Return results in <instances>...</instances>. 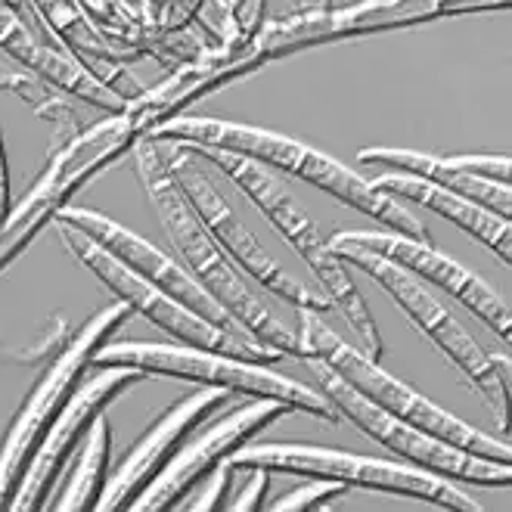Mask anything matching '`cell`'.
<instances>
[{"instance_id": "6da1fadb", "label": "cell", "mask_w": 512, "mask_h": 512, "mask_svg": "<svg viewBox=\"0 0 512 512\" xmlns=\"http://www.w3.org/2000/svg\"><path fill=\"white\" fill-rule=\"evenodd\" d=\"M134 162H137L140 184L149 202H153L168 239L180 252V258H184V267L193 274V280L212 295L255 342L277 348L283 357H301L298 336L286 323H280L277 314L249 289L243 270L227 258V252L215 243V236L208 233V227L193 212L190 199L184 196V190H180L177 177L171 171L168 143L156 137H140L134 146Z\"/></svg>"}, {"instance_id": "7a4b0ae2", "label": "cell", "mask_w": 512, "mask_h": 512, "mask_svg": "<svg viewBox=\"0 0 512 512\" xmlns=\"http://www.w3.org/2000/svg\"><path fill=\"white\" fill-rule=\"evenodd\" d=\"M149 137L165 140V143H190V146H218L239 153L246 159H255L274 171L295 174L301 180H308L311 187L329 193L339 199L342 205L357 208L360 215H367L379 224H385L391 233H401L410 239H429V230L419 224L407 208L379 193L370 180L354 174L333 156L320 153V149L298 143L286 134L264 131L255 125H236L224 122V118H205V115H174L165 125L149 131Z\"/></svg>"}, {"instance_id": "3957f363", "label": "cell", "mask_w": 512, "mask_h": 512, "mask_svg": "<svg viewBox=\"0 0 512 512\" xmlns=\"http://www.w3.org/2000/svg\"><path fill=\"white\" fill-rule=\"evenodd\" d=\"M190 153H196L202 162L215 165L227 180L246 193V199L258 208V212L274 224L286 243L305 258V264L311 267V274L323 283L333 308L342 311V317L348 320V326L354 329L357 345L367 357L379 360L382 357V339L376 320L367 308L364 295L354 286V280L348 277V264L336 258V252L329 249V239H323L317 221L298 205V199L280 184V180L270 174L267 165L246 159L239 153H230V149H218V146H190L184 143Z\"/></svg>"}, {"instance_id": "277c9868", "label": "cell", "mask_w": 512, "mask_h": 512, "mask_svg": "<svg viewBox=\"0 0 512 512\" xmlns=\"http://www.w3.org/2000/svg\"><path fill=\"white\" fill-rule=\"evenodd\" d=\"M137 140L140 134L131 128L125 112L100 115L75 134H59L41 177L0 221V274L35 243V236L56 221L63 208H69L81 187L125 153H134Z\"/></svg>"}, {"instance_id": "5b68a950", "label": "cell", "mask_w": 512, "mask_h": 512, "mask_svg": "<svg viewBox=\"0 0 512 512\" xmlns=\"http://www.w3.org/2000/svg\"><path fill=\"white\" fill-rule=\"evenodd\" d=\"M298 320H301V333H295V336L301 345V360L305 357L323 360L326 367H333L370 404L388 410L391 416L404 419V423H413L416 429H423V432H429L447 444H454L460 450H469V454H475V457L512 463L509 441L494 438L488 432L463 423L460 416L447 413L444 407L429 401L423 391H416L407 382L385 373L379 367V360L367 357L360 348L348 345L339 333H333V329L323 323V311L301 308Z\"/></svg>"}, {"instance_id": "8992f818", "label": "cell", "mask_w": 512, "mask_h": 512, "mask_svg": "<svg viewBox=\"0 0 512 512\" xmlns=\"http://www.w3.org/2000/svg\"><path fill=\"white\" fill-rule=\"evenodd\" d=\"M90 367H134L146 376H171V379H187L199 385H218L233 395H249V398H270L283 401L295 413H311L329 426H339L342 413L329 401L320 388H308L295 379H286L274 373L267 364H252V360L193 348V345H153V342H106Z\"/></svg>"}, {"instance_id": "52a82bcc", "label": "cell", "mask_w": 512, "mask_h": 512, "mask_svg": "<svg viewBox=\"0 0 512 512\" xmlns=\"http://www.w3.org/2000/svg\"><path fill=\"white\" fill-rule=\"evenodd\" d=\"M230 469L249 472V469H267L286 472V475H305V478H333L342 485L370 488L395 497H413L423 503H435L441 509L457 512H481V503L472 500L466 491H460L454 481H447L435 472H426L419 466H404L379 457H360L345 454L336 447H314V444H243L227 457Z\"/></svg>"}, {"instance_id": "ba28073f", "label": "cell", "mask_w": 512, "mask_h": 512, "mask_svg": "<svg viewBox=\"0 0 512 512\" xmlns=\"http://www.w3.org/2000/svg\"><path fill=\"white\" fill-rule=\"evenodd\" d=\"M329 249L336 252L339 261H345L348 267L364 270L367 277H373L391 298L395 305L416 323L419 333H426L435 348L454 364L478 391L481 398L491 404V410L500 419V429H506V404H509V357L506 354H491L481 348L472 333L454 320L438 298H432V292L423 286V280H416L410 270H404L401 264L388 261L382 255H373L367 249L357 246H339L329 243Z\"/></svg>"}, {"instance_id": "9c48e42d", "label": "cell", "mask_w": 512, "mask_h": 512, "mask_svg": "<svg viewBox=\"0 0 512 512\" xmlns=\"http://www.w3.org/2000/svg\"><path fill=\"white\" fill-rule=\"evenodd\" d=\"M131 314L134 311L125 305V301H115V305L97 311L63 345V351L56 354V360L35 382L32 395H28L25 404L19 407L4 444H0V509H10V500L19 488L28 460H32V454L38 450L44 432L53 426L59 410H63L66 401L72 398V391L81 385L84 370L94 364V354L109 342V336Z\"/></svg>"}, {"instance_id": "30bf717a", "label": "cell", "mask_w": 512, "mask_h": 512, "mask_svg": "<svg viewBox=\"0 0 512 512\" xmlns=\"http://www.w3.org/2000/svg\"><path fill=\"white\" fill-rule=\"evenodd\" d=\"M305 364L314 373L320 391L336 404V410L348 419V423H354L360 432L379 441L382 447L395 450V454L401 460H407L410 466L435 472L447 481H472V485H481V488H509L512 463L475 457L469 450H460L423 429H416L413 423H404V419L391 416L388 410L370 404L333 367H326L317 357H305Z\"/></svg>"}, {"instance_id": "8fae6325", "label": "cell", "mask_w": 512, "mask_h": 512, "mask_svg": "<svg viewBox=\"0 0 512 512\" xmlns=\"http://www.w3.org/2000/svg\"><path fill=\"white\" fill-rule=\"evenodd\" d=\"M56 230H59V239H63V246L69 249L72 258H78L100 283H106L118 301H125L131 311L143 314L149 323L159 326L162 333H168L171 339L193 345V348L233 354V357L252 360V364H267V367H274L283 360V354L277 348H267L255 339H246V336L230 333V329H221L212 320H205L196 311H190L187 305L174 301L171 295L159 292L156 286H149L146 280H140L134 274L131 267H125L118 258H112L106 249H100L94 239L78 233L75 227L56 224Z\"/></svg>"}, {"instance_id": "7c38bea8", "label": "cell", "mask_w": 512, "mask_h": 512, "mask_svg": "<svg viewBox=\"0 0 512 512\" xmlns=\"http://www.w3.org/2000/svg\"><path fill=\"white\" fill-rule=\"evenodd\" d=\"M168 159H171V171L177 177L180 190L190 199L193 212L199 215V221L208 227V233L215 236V243L227 252V258L243 270L246 277H252L261 289H267L274 298L286 301L295 311L311 308V311H329L333 301L329 295L305 286L301 280H295L292 274H286V267L270 255L261 239L239 221V215L233 212V205L221 196V190L215 187V180L208 177V171L202 168V159L184 143H168Z\"/></svg>"}, {"instance_id": "4fadbf2b", "label": "cell", "mask_w": 512, "mask_h": 512, "mask_svg": "<svg viewBox=\"0 0 512 512\" xmlns=\"http://www.w3.org/2000/svg\"><path fill=\"white\" fill-rule=\"evenodd\" d=\"M289 413H295L289 404L270 401V398H255L249 404H239L224 419H218L212 429H205L202 435L190 438L187 444H180L177 454L143 488V494L131 503V509L134 512L177 509L180 500L190 497V491L208 472H215L221 463H227V457L236 447L249 444L258 432H264L270 423H277V419H283Z\"/></svg>"}, {"instance_id": "5bb4252c", "label": "cell", "mask_w": 512, "mask_h": 512, "mask_svg": "<svg viewBox=\"0 0 512 512\" xmlns=\"http://www.w3.org/2000/svg\"><path fill=\"white\" fill-rule=\"evenodd\" d=\"M97 370L100 373L94 379H87L84 385H78L72 391L66 407L59 410L53 426L44 432L38 450L22 472L19 488L10 500L13 512L47 509V494L53 488V481L66 469L75 450L81 447L90 423H94L100 413H106V407L122 395V391H128L131 385L146 379V373H140L134 367H97Z\"/></svg>"}, {"instance_id": "9a60e30c", "label": "cell", "mask_w": 512, "mask_h": 512, "mask_svg": "<svg viewBox=\"0 0 512 512\" xmlns=\"http://www.w3.org/2000/svg\"><path fill=\"white\" fill-rule=\"evenodd\" d=\"M53 224L75 227L78 233H84V236L94 239V243H97L100 249H106L112 258H118L125 267H131L134 274H137L140 280H146L149 286H156L159 292L171 295L174 301H180V305H187V308L196 311L199 317L212 320L215 326L230 329V333H236V336L252 339V336L246 333V329L239 326V323L218 305V301L193 280V274H190V270H187L184 264H177L171 255H165L159 246H153L149 239L137 236L134 230H128V227H122L118 221H112V218L94 212V208H75V205L63 208V212L56 215Z\"/></svg>"}, {"instance_id": "2e32d148", "label": "cell", "mask_w": 512, "mask_h": 512, "mask_svg": "<svg viewBox=\"0 0 512 512\" xmlns=\"http://www.w3.org/2000/svg\"><path fill=\"white\" fill-rule=\"evenodd\" d=\"M329 243L357 246V249H367L373 255H382L388 261L401 264L416 280L432 283V286L444 289L450 298H457L466 311H472L488 329H494V333L503 339V345H509L512 311L506 301L485 280L475 277L472 270H466L454 258L438 252L429 239H410L401 233H376V230H342L336 236H329Z\"/></svg>"}, {"instance_id": "e0dca14e", "label": "cell", "mask_w": 512, "mask_h": 512, "mask_svg": "<svg viewBox=\"0 0 512 512\" xmlns=\"http://www.w3.org/2000/svg\"><path fill=\"white\" fill-rule=\"evenodd\" d=\"M444 19L438 0H357L345 10H329L320 16H280L270 19L255 47L270 59H280L298 50H308L317 44H333L345 38H364L376 32H391V28H410Z\"/></svg>"}, {"instance_id": "ac0fdd59", "label": "cell", "mask_w": 512, "mask_h": 512, "mask_svg": "<svg viewBox=\"0 0 512 512\" xmlns=\"http://www.w3.org/2000/svg\"><path fill=\"white\" fill-rule=\"evenodd\" d=\"M267 66V56L252 44H208L199 56L187 59L171 69V75L156 84V87H143V94L134 97L125 106V115L131 128L140 137H149V131L165 125L168 118L184 115L187 106L196 100L208 97L212 90L233 84L239 78H246Z\"/></svg>"}, {"instance_id": "d6986e66", "label": "cell", "mask_w": 512, "mask_h": 512, "mask_svg": "<svg viewBox=\"0 0 512 512\" xmlns=\"http://www.w3.org/2000/svg\"><path fill=\"white\" fill-rule=\"evenodd\" d=\"M230 398H233V391L227 388L202 385L180 404L165 410L131 447V454L118 463V469L106 478L97 512L131 509V503L143 494L149 481L165 469V463L177 454V447L193 435V429H199L205 419H212Z\"/></svg>"}, {"instance_id": "ffe728a7", "label": "cell", "mask_w": 512, "mask_h": 512, "mask_svg": "<svg viewBox=\"0 0 512 512\" xmlns=\"http://www.w3.org/2000/svg\"><path fill=\"white\" fill-rule=\"evenodd\" d=\"M0 53H4L10 63L41 75L53 87L66 90L84 106H90L100 115H115L125 112V100H118L112 90H106L94 75H90L72 53L63 47H53L38 32L28 25L19 10L7 0H0Z\"/></svg>"}, {"instance_id": "44dd1931", "label": "cell", "mask_w": 512, "mask_h": 512, "mask_svg": "<svg viewBox=\"0 0 512 512\" xmlns=\"http://www.w3.org/2000/svg\"><path fill=\"white\" fill-rule=\"evenodd\" d=\"M28 4L53 41L69 50L118 100H125V106L143 94V87L128 75V63H140V56L103 38L72 0H28Z\"/></svg>"}, {"instance_id": "7402d4cb", "label": "cell", "mask_w": 512, "mask_h": 512, "mask_svg": "<svg viewBox=\"0 0 512 512\" xmlns=\"http://www.w3.org/2000/svg\"><path fill=\"white\" fill-rule=\"evenodd\" d=\"M360 165H373L385 171H401L423 177L429 184H438L450 193H460L472 199L475 205L488 208V212L500 218H512V190L509 184H497V180H485L469 171L466 156H432V153H416V149H395V146H367L357 153Z\"/></svg>"}, {"instance_id": "603a6c76", "label": "cell", "mask_w": 512, "mask_h": 512, "mask_svg": "<svg viewBox=\"0 0 512 512\" xmlns=\"http://www.w3.org/2000/svg\"><path fill=\"white\" fill-rule=\"evenodd\" d=\"M370 184L391 199L416 202V205L429 208V212L447 218L450 224H457L460 230L472 233L478 243H485L491 252H497L503 264H512V224H509V218H500V215L475 205L472 199H466L460 193H450L438 184H429V180H423V177L401 174V171H385V174L373 177Z\"/></svg>"}, {"instance_id": "cb8c5ba5", "label": "cell", "mask_w": 512, "mask_h": 512, "mask_svg": "<svg viewBox=\"0 0 512 512\" xmlns=\"http://www.w3.org/2000/svg\"><path fill=\"white\" fill-rule=\"evenodd\" d=\"M109 454H112V432H109V419L100 413L94 423H90L81 447H78V460L66 478V485L59 488L56 500L47 503V509L56 512H90L97 509L100 494L106 488V472H109Z\"/></svg>"}, {"instance_id": "d4e9b609", "label": "cell", "mask_w": 512, "mask_h": 512, "mask_svg": "<svg viewBox=\"0 0 512 512\" xmlns=\"http://www.w3.org/2000/svg\"><path fill=\"white\" fill-rule=\"evenodd\" d=\"M72 4L87 16V22L94 25L103 38H109L112 44L125 47V50L137 53L140 59H146L143 25L134 13H128L122 4H118V0H72Z\"/></svg>"}, {"instance_id": "484cf974", "label": "cell", "mask_w": 512, "mask_h": 512, "mask_svg": "<svg viewBox=\"0 0 512 512\" xmlns=\"http://www.w3.org/2000/svg\"><path fill=\"white\" fill-rule=\"evenodd\" d=\"M348 485H342V481H333V478H311L308 485H301L295 491H289L286 497L267 503V509L274 512H308V509H323L329 506L333 500L345 497Z\"/></svg>"}, {"instance_id": "4316f807", "label": "cell", "mask_w": 512, "mask_h": 512, "mask_svg": "<svg viewBox=\"0 0 512 512\" xmlns=\"http://www.w3.org/2000/svg\"><path fill=\"white\" fill-rule=\"evenodd\" d=\"M230 481H233V469L227 463H221L215 472H208L199 485L190 491L193 500H184L177 509L187 512H215V509H227V494H230Z\"/></svg>"}, {"instance_id": "83f0119b", "label": "cell", "mask_w": 512, "mask_h": 512, "mask_svg": "<svg viewBox=\"0 0 512 512\" xmlns=\"http://www.w3.org/2000/svg\"><path fill=\"white\" fill-rule=\"evenodd\" d=\"M249 485L236 494V500L227 503L230 512H255L267 509V491H270V472L267 469H249Z\"/></svg>"}, {"instance_id": "f1b7e54d", "label": "cell", "mask_w": 512, "mask_h": 512, "mask_svg": "<svg viewBox=\"0 0 512 512\" xmlns=\"http://www.w3.org/2000/svg\"><path fill=\"white\" fill-rule=\"evenodd\" d=\"M444 16H466V13H491L509 10L512 0H438Z\"/></svg>"}, {"instance_id": "f546056e", "label": "cell", "mask_w": 512, "mask_h": 512, "mask_svg": "<svg viewBox=\"0 0 512 512\" xmlns=\"http://www.w3.org/2000/svg\"><path fill=\"white\" fill-rule=\"evenodd\" d=\"M10 212V171H7V153H4V137H0V221Z\"/></svg>"}, {"instance_id": "4dcf8cb0", "label": "cell", "mask_w": 512, "mask_h": 512, "mask_svg": "<svg viewBox=\"0 0 512 512\" xmlns=\"http://www.w3.org/2000/svg\"><path fill=\"white\" fill-rule=\"evenodd\" d=\"M329 10H336L333 0H298V4H295L298 16H320V13H329Z\"/></svg>"}]
</instances>
